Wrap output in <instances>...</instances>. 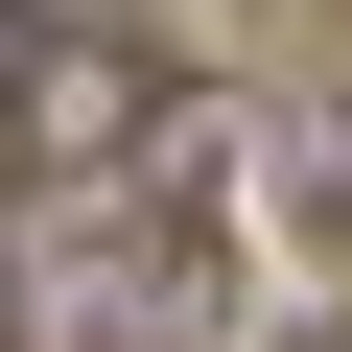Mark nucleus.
I'll list each match as a JSON object with an SVG mask.
<instances>
[{"label":"nucleus","instance_id":"1","mask_svg":"<svg viewBox=\"0 0 352 352\" xmlns=\"http://www.w3.org/2000/svg\"><path fill=\"white\" fill-rule=\"evenodd\" d=\"M0 94H24V0H0Z\"/></svg>","mask_w":352,"mask_h":352},{"label":"nucleus","instance_id":"2","mask_svg":"<svg viewBox=\"0 0 352 352\" xmlns=\"http://www.w3.org/2000/svg\"><path fill=\"white\" fill-rule=\"evenodd\" d=\"M329 352H352V329H329Z\"/></svg>","mask_w":352,"mask_h":352}]
</instances>
